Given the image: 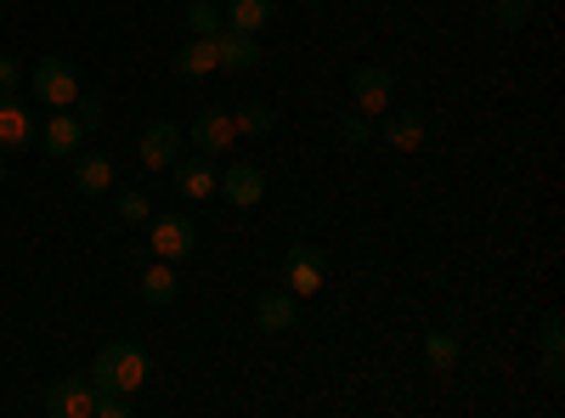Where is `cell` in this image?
<instances>
[{
	"mask_svg": "<svg viewBox=\"0 0 565 418\" xmlns=\"http://www.w3.org/2000/svg\"><path fill=\"white\" fill-rule=\"evenodd\" d=\"M97 390H125V396H136L141 385L153 379V356L141 351L136 340H108L103 351H97V362H90V374H85Z\"/></svg>",
	"mask_w": 565,
	"mask_h": 418,
	"instance_id": "6da1fadb",
	"label": "cell"
},
{
	"mask_svg": "<svg viewBox=\"0 0 565 418\" xmlns=\"http://www.w3.org/2000/svg\"><path fill=\"white\" fill-rule=\"evenodd\" d=\"M351 108H362L367 119H380L385 108H396V79H391V68H380V63L351 68Z\"/></svg>",
	"mask_w": 565,
	"mask_h": 418,
	"instance_id": "7a4b0ae2",
	"label": "cell"
},
{
	"mask_svg": "<svg viewBox=\"0 0 565 418\" xmlns=\"http://www.w3.org/2000/svg\"><path fill=\"white\" fill-rule=\"evenodd\" d=\"M322 277H328V255L317 244H295L289 255H282V289H289L295 300H311L322 289Z\"/></svg>",
	"mask_w": 565,
	"mask_h": 418,
	"instance_id": "3957f363",
	"label": "cell"
},
{
	"mask_svg": "<svg viewBox=\"0 0 565 418\" xmlns=\"http://www.w3.org/2000/svg\"><path fill=\"white\" fill-rule=\"evenodd\" d=\"M34 97L45 108H74L79 103V74L68 57H40L34 63Z\"/></svg>",
	"mask_w": 565,
	"mask_h": 418,
	"instance_id": "277c9868",
	"label": "cell"
},
{
	"mask_svg": "<svg viewBox=\"0 0 565 418\" xmlns=\"http://www.w3.org/2000/svg\"><path fill=\"white\" fill-rule=\"evenodd\" d=\"M148 249L159 255V260H186L199 249V221L193 215H153V232H148Z\"/></svg>",
	"mask_w": 565,
	"mask_h": 418,
	"instance_id": "5b68a950",
	"label": "cell"
},
{
	"mask_svg": "<svg viewBox=\"0 0 565 418\" xmlns=\"http://www.w3.org/2000/svg\"><path fill=\"white\" fill-rule=\"evenodd\" d=\"M215 193H221L232 210H255V204L266 199V170L249 164V159H232V164L221 170V181H215Z\"/></svg>",
	"mask_w": 565,
	"mask_h": 418,
	"instance_id": "8992f818",
	"label": "cell"
},
{
	"mask_svg": "<svg viewBox=\"0 0 565 418\" xmlns=\"http://www.w3.org/2000/svg\"><path fill=\"white\" fill-rule=\"evenodd\" d=\"M181 148H186L181 125H170V119H153L148 130H141V142H136V159L148 164V170H170V164L181 159Z\"/></svg>",
	"mask_w": 565,
	"mask_h": 418,
	"instance_id": "52a82bcc",
	"label": "cell"
},
{
	"mask_svg": "<svg viewBox=\"0 0 565 418\" xmlns=\"http://www.w3.org/2000/svg\"><path fill=\"white\" fill-rule=\"evenodd\" d=\"M170 181H175V193H181V199H215L221 170H215L210 153H181V159L170 164Z\"/></svg>",
	"mask_w": 565,
	"mask_h": 418,
	"instance_id": "ba28073f",
	"label": "cell"
},
{
	"mask_svg": "<svg viewBox=\"0 0 565 418\" xmlns=\"http://www.w3.org/2000/svg\"><path fill=\"white\" fill-rule=\"evenodd\" d=\"M380 136H385L391 153H418L424 136H430V125H424L418 108H385V114H380Z\"/></svg>",
	"mask_w": 565,
	"mask_h": 418,
	"instance_id": "9c48e42d",
	"label": "cell"
},
{
	"mask_svg": "<svg viewBox=\"0 0 565 418\" xmlns=\"http://www.w3.org/2000/svg\"><path fill=\"white\" fill-rule=\"evenodd\" d=\"M90 407H97V385L68 374V379H52V390H45V412L52 418H90Z\"/></svg>",
	"mask_w": 565,
	"mask_h": 418,
	"instance_id": "30bf717a",
	"label": "cell"
},
{
	"mask_svg": "<svg viewBox=\"0 0 565 418\" xmlns=\"http://www.w3.org/2000/svg\"><path fill=\"white\" fill-rule=\"evenodd\" d=\"M193 148L199 153H232V142H238V125H232V114L226 108H199L193 114Z\"/></svg>",
	"mask_w": 565,
	"mask_h": 418,
	"instance_id": "8fae6325",
	"label": "cell"
},
{
	"mask_svg": "<svg viewBox=\"0 0 565 418\" xmlns=\"http://www.w3.org/2000/svg\"><path fill=\"white\" fill-rule=\"evenodd\" d=\"M34 142V108L18 90H0V148H29Z\"/></svg>",
	"mask_w": 565,
	"mask_h": 418,
	"instance_id": "7c38bea8",
	"label": "cell"
},
{
	"mask_svg": "<svg viewBox=\"0 0 565 418\" xmlns=\"http://www.w3.org/2000/svg\"><path fill=\"white\" fill-rule=\"evenodd\" d=\"M255 322H260V334H295V322H300V300L289 289H266L255 300Z\"/></svg>",
	"mask_w": 565,
	"mask_h": 418,
	"instance_id": "4fadbf2b",
	"label": "cell"
},
{
	"mask_svg": "<svg viewBox=\"0 0 565 418\" xmlns=\"http://www.w3.org/2000/svg\"><path fill=\"white\" fill-rule=\"evenodd\" d=\"M215 57H221L226 74H249V68H260V34L221 29V34H215Z\"/></svg>",
	"mask_w": 565,
	"mask_h": 418,
	"instance_id": "5bb4252c",
	"label": "cell"
},
{
	"mask_svg": "<svg viewBox=\"0 0 565 418\" xmlns=\"http://www.w3.org/2000/svg\"><path fill=\"white\" fill-rule=\"evenodd\" d=\"M79 142H85V125L68 108H52V119H45V130H40V148L52 153V159H74Z\"/></svg>",
	"mask_w": 565,
	"mask_h": 418,
	"instance_id": "9a60e30c",
	"label": "cell"
},
{
	"mask_svg": "<svg viewBox=\"0 0 565 418\" xmlns=\"http://www.w3.org/2000/svg\"><path fill=\"white\" fill-rule=\"evenodd\" d=\"M74 187H79L85 199L114 193V159H108V153H74Z\"/></svg>",
	"mask_w": 565,
	"mask_h": 418,
	"instance_id": "2e32d148",
	"label": "cell"
},
{
	"mask_svg": "<svg viewBox=\"0 0 565 418\" xmlns=\"http://www.w3.org/2000/svg\"><path fill=\"white\" fill-rule=\"evenodd\" d=\"M170 68H175L181 79H204V74H215V68H221V57H215V34H210V40L193 34V40H186L181 52L170 57Z\"/></svg>",
	"mask_w": 565,
	"mask_h": 418,
	"instance_id": "e0dca14e",
	"label": "cell"
},
{
	"mask_svg": "<svg viewBox=\"0 0 565 418\" xmlns=\"http://www.w3.org/2000/svg\"><path fill=\"white\" fill-rule=\"evenodd\" d=\"M221 18H226V29H238V34H266V23H271V0H226Z\"/></svg>",
	"mask_w": 565,
	"mask_h": 418,
	"instance_id": "ac0fdd59",
	"label": "cell"
},
{
	"mask_svg": "<svg viewBox=\"0 0 565 418\" xmlns=\"http://www.w3.org/2000/svg\"><path fill=\"white\" fill-rule=\"evenodd\" d=\"M175 294H181V283H175L170 260H153L148 271H141V300H148V306H170Z\"/></svg>",
	"mask_w": 565,
	"mask_h": 418,
	"instance_id": "d6986e66",
	"label": "cell"
},
{
	"mask_svg": "<svg viewBox=\"0 0 565 418\" xmlns=\"http://www.w3.org/2000/svg\"><path fill=\"white\" fill-rule=\"evenodd\" d=\"M232 125H238V136H271L277 130V108L260 103V97H249V103L232 108Z\"/></svg>",
	"mask_w": 565,
	"mask_h": 418,
	"instance_id": "ffe728a7",
	"label": "cell"
},
{
	"mask_svg": "<svg viewBox=\"0 0 565 418\" xmlns=\"http://www.w3.org/2000/svg\"><path fill=\"white\" fill-rule=\"evenodd\" d=\"M181 18H186V29H193V34H204V40L226 29V18H221V7H215V0H186V12H181Z\"/></svg>",
	"mask_w": 565,
	"mask_h": 418,
	"instance_id": "44dd1931",
	"label": "cell"
},
{
	"mask_svg": "<svg viewBox=\"0 0 565 418\" xmlns=\"http://www.w3.org/2000/svg\"><path fill=\"white\" fill-rule=\"evenodd\" d=\"M458 356H463L458 334H447V329H430V334H424V362H430V367H452Z\"/></svg>",
	"mask_w": 565,
	"mask_h": 418,
	"instance_id": "7402d4cb",
	"label": "cell"
},
{
	"mask_svg": "<svg viewBox=\"0 0 565 418\" xmlns=\"http://www.w3.org/2000/svg\"><path fill=\"white\" fill-rule=\"evenodd\" d=\"M340 142H351V148H367L373 142V119L362 108H345L340 114Z\"/></svg>",
	"mask_w": 565,
	"mask_h": 418,
	"instance_id": "603a6c76",
	"label": "cell"
},
{
	"mask_svg": "<svg viewBox=\"0 0 565 418\" xmlns=\"http://www.w3.org/2000/svg\"><path fill=\"white\" fill-rule=\"evenodd\" d=\"M492 23L498 29H526L532 23V0H492Z\"/></svg>",
	"mask_w": 565,
	"mask_h": 418,
	"instance_id": "cb8c5ba5",
	"label": "cell"
},
{
	"mask_svg": "<svg viewBox=\"0 0 565 418\" xmlns=\"http://www.w3.org/2000/svg\"><path fill=\"white\" fill-rule=\"evenodd\" d=\"M114 215H119V221H148V215H153V199L141 193V187H125V193L114 199Z\"/></svg>",
	"mask_w": 565,
	"mask_h": 418,
	"instance_id": "d4e9b609",
	"label": "cell"
},
{
	"mask_svg": "<svg viewBox=\"0 0 565 418\" xmlns=\"http://www.w3.org/2000/svg\"><path fill=\"white\" fill-rule=\"evenodd\" d=\"M74 108H79L74 119H79L85 130H97V125L108 119V97H103V90H79V103H74Z\"/></svg>",
	"mask_w": 565,
	"mask_h": 418,
	"instance_id": "484cf974",
	"label": "cell"
},
{
	"mask_svg": "<svg viewBox=\"0 0 565 418\" xmlns=\"http://www.w3.org/2000/svg\"><path fill=\"white\" fill-rule=\"evenodd\" d=\"M90 418H130V396L125 390H97V407Z\"/></svg>",
	"mask_w": 565,
	"mask_h": 418,
	"instance_id": "4316f807",
	"label": "cell"
},
{
	"mask_svg": "<svg viewBox=\"0 0 565 418\" xmlns=\"http://www.w3.org/2000/svg\"><path fill=\"white\" fill-rule=\"evenodd\" d=\"M537 345H543V351H565V317H559V311H548V317H543Z\"/></svg>",
	"mask_w": 565,
	"mask_h": 418,
	"instance_id": "83f0119b",
	"label": "cell"
},
{
	"mask_svg": "<svg viewBox=\"0 0 565 418\" xmlns=\"http://www.w3.org/2000/svg\"><path fill=\"white\" fill-rule=\"evenodd\" d=\"M537 379H543L548 390H559V385H565V367H559V351H543V367H537Z\"/></svg>",
	"mask_w": 565,
	"mask_h": 418,
	"instance_id": "f1b7e54d",
	"label": "cell"
},
{
	"mask_svg": "<svg viewBox=\"0 0 565 418\" xmlns=\"http://www.w3.org/2000/svg\"><path fill=\"white\" fill-rule=\"evenodd\" d=\"M23 85V63L18 57H0V90H18Z\"/></svg>",
	"mask_w": 565,
	"mask_h": 418,
	"instance_id": "f546056e",
	"label": "cell"
},
{
	"mask_svg": "<svg viewBox=\"0 0 565 418\" xmlns=\"http://www.w3.org/2000/svg\"><path fill=\"white\" fill-rule=\"evenodd\" d=\"M0 181H7V153H0Z\"/></svg>",
	"mask_w": 565,
	"mask_h": 418,
	"instance_id": "4dcf8cb0",
	"label": "cell"
}]
</instances>
